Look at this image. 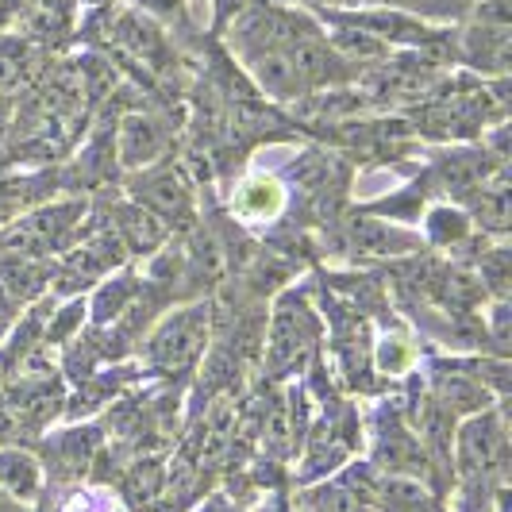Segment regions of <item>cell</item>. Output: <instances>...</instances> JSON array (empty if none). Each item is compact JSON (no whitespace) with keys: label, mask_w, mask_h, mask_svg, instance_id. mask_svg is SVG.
Segmentation results:
<instances>
[{"label":"cell","mask_w":512,"mask_h":512,"mask_svg":"<svg viewBox=\"0 0 512 512\" xmlns=\"http://www.w3.org/2000/svg\"><path fill=\"white\" fill-rule=\"evenodd\" d=\"M0 512H27L24 501H16V497H8L4 489H0Z\"/></svg>","instance_id":"cell-23"},{"label":"cell","mask_w":512,"mask_h":512,"mask_svg":"<svg viewBox=\"0 0 512 512\" xmlns=\"http://www.w3.org/2000/svg\"><path fill=\"white\" fill-rule=\"evenodd\" d=\"M85 212V205H51V208H39L35 216H27L24 224H16V228L4 235V247L8 251H16V255H51L58 251L66 239H70V231H74L77 216Z\"/></svg>","instance_id":"cell-2"},{"label":"cell","mask_w":512,"mask_h":512,"mask_svg":"<svg viewBox=\"0 0 512 512\" xmlns=\"http://www.w3.org/2000/svg\"><path fill=\"white\" fill-rule=\"evenodd\" d=\"M466 54L474 66L505 70L509 62V24H478L466 35Z\"/></svg>","instance_id":"cell-11"},{"label":"cell","mask_w":512,"mask_h":512,"mask_svg":"<svg viewBox=\"0 0 512 512\" xmlns=\"http://www.w3.org/2000/svg\"><path fill=\"white\" fill-rule=\"evenodd\" d=\"M478 220L489 224V228H505L509 224V193H505V185H497V189H482V197H478Z\"/></svg>","instance_id":"cell-18"},{"label":"cell","mask_w":512,"mask_h":512,"mask_svg":"<svg viewBox=\"0 0 512 512\" xmlns=\"http://www.w3.org/2000/svg\"><path fill=\"white\" fill-rule=\"evenodd\" d=\"M308 339H312V320L297 316V308H282L274 328H270V370L285 374L293 362H301L308 355Z\"/></svg>","instance_id":"cell-5"},{"label":"cell","mask_w":512,"mask_h":512,"mask_svg":"<svg viewBox=\"0 0 512 512\" xmlns=\"http://www.w3.org/2000/svg\"><path fill=\"white\" fill-rule=\"evenodd\" d=\"M12 316H16V301H12V293H4V289H0V335L8 332Z\"/></svg>","instance_id":"cell-22"},{"label":"cell","mask_w":512,"mask_h":512,"mask_svg":"<svg viewBox=\"0 0 512 512\" xmlns=\"http://www.w3.org/2000/svg\"><path fill=\"white\" fill-rule=\"evenodd\" d=\"M20 77H24V62L12 51H0V101L20 89Z\"/></svg>","instance_id":"cell-20"},{"label":"cell","mask_w":512,"mask_h":512,"mask_svg":"<svg viewBox=\"0 0 512 512\" xmlns=\"http://www.w3.org/2000/svg\"><path fill=\"white\" fill-rule=\"evenodd\" d=\"M166 147V131L151 116H128L120 128V158L124 166H147Z\"/></svg>","instance_id":"cell-7"},{"label":"cell","mask_w":512,"mask_h":512,"mask_svg":"<svg viewBox=\"0 0 512 512\" xmlns=\"http://www.w3.org/2000/svg\"><path fill=\"white\" fill-rule=\"evenodd\" d=\"M509 459V436H505V420L497 412H486L478 420H470L459 432V470L466 478H501Z\"/></svg>","instance_id":"cell-1"},{"label":"cell","mask_w":512,"mask_h":512,"mask_svg":"<svg viewBox=\"0 0 512 512\" xmlns=\"http://www.w3.org/2000/svg\"><path fill=\"white\" fill-rule=\"evenodd\" d=\"M116 235H120V243H128L131 251L151 255V251H158V247L166 243V224H162L158 216H151L143 205H128V208H120Z\"/></svg>","instance_id":"cell-9"},{"label":"cell","mask_w":512,"mask_h":512,"mask_svg":"<svg viewBox=\"0 0 512 512\" xmlns=\"http://www.w3.org/2000/svg\"><path fill=\"white\" fill-rule=\"evenodd\" d=\"M382 501L389 505L393 512H436L432 505V497L424 493L420 482H412V478H385L382 482Z\"/></svg>","instance_id":"cell-13"},{"label":"cell","mask_w":512,"mask_h":512,"mask_svg":"<svg viewBox=\"0 0 512 512\" xmlns=\"http://www.w3.org/2000/svg\"><path fill=\"white\" fill-rule=\"evenodd\" d=\"M0 489L16 501H35L43 493L39 462L24 451H0Z\"/></svg>","instance_id":"cell-8"},{"label":"cell","mask_w":512,"mask_h":512,"mask_svg":"<svg viewBox=\"0 0 512 512\" xmlns=\"http://www.w3.org/2000/svg\"><path fill=\"white\" fill-rule=\"evenodd\" d=\"M466 231H470L466 212H455V208H436V212L428 216V235H432L436 243H459V239H466Z\"/></svg>","instance_id":"cell-14"},{"label":"cell","mask_w":512,"mask_h":512,"mask_svg":"<svg viewBox=\"0 0 512 512\" xmlns=\"http://www.w3.org/2000/svg\"><path fill=\"white\" fill-rule=\"evenodd\" d=\"M143 4H147V8H174L178 0H143Z\"/></svg>","instance_id":"cell-24"},{"label":"cell","mask_w":512,"mask_h":512,"mask_svg":"<svg viewBox=\"0 0 512 512\" xmlns=\"http://www.w3.org/2000/svg\"><path fill=\"white\" fill-rule=\"evenodd\" d=\"M208 335V312L201 305H189L174 312L147 343V355L158 366H189V362L201 355Z\"/></svg>","instance_id":"cell-3"},{"label":"cell","mask_w":512,"mask_h":512,"mask_svg":"<svg viewBox=\"0 0 512 512\" xmlns=\"http://www.w3.org/2000/svg\"><path fill=\"white\" fill-rule=\"evenodd\" d=\"M131 293H135V282H131V278H116L112 285H104L101 297H97V308H93L97 324H104L108 316H120V312H124L131 301H135Z\"/></svg>","instance_id":"cell-15"},{"label":"cell","mask_w":512,"mask_h":512,"mask_svg":"<svg viewBox=\"0 0 512 512\" xmlns=\"http://www.w3.org/2000/svg\"><path fill=\"white\" fill-rule=\"evenodd\" d=\"M482 282H486L497 297L509 293V251H505V247H497V251H489V255L482 258Z\"/></svg>","instance_id":"cell-19"},{"label":"cell","mask_w":512,"mask_h":512,"mask_svg":"<svg viewBox=\"0 0 512 512\" xmlns=\"http://www.w3.org/2000/svg\"><path fill=\"white\" fill-rule=\"evenodd\" d=\"M135 193H139L143 208L158 216L162 224L189 216V205H193L189 181L181 170H151V174H143V181H135Z\"/></svg>","instance_id":"cell-4"},{"label":"cell","mask_w":512,"mask_h":512,"mask_svg":"<svg viewBox=\"0 0 512 512\" xmlns=\"http://www.w3.org/2000/svg\"><path fill=\"white\" fill-rule=\"evenodd\" d=\"M4 278H8V293L12 297H35L39 289H43V278H47V270H39V266H31V262H8V270H4Z\"/></svg>","instance_id":"cell-16"},{"label":"cell","mask_w":512,"mask_h":512,"mask_svg":"<svg viewBox=\"0 0 512 512\" xmlns=\"http://www.w3.org/2000/svg\"><path fill=\"white\" fill-rule=\"evenodd\" d=\"M231 208L243 220H274L285 208V185L274 174H251V178L239 181Z\"/></svg>","instance_id":"cell-6"},{"label":"cell","mask_w":512,"mask_h":512,"mask_svg":"<svg viewBox=\"0 0 512 512\" xmlns=\"http://www.w3.org/2000/svg\"><path fill=\"white\" fill-rule=\"evenodd\" d=\"M378 366H382V374H389V378L405 374V370L412 366V343L409 339L389 335L382 347H378Z\"/></svg>","instance_id":"cell-17"},{"label":"cell","mask_w":512,"mask_h":512,"mask_svg":"<svg viewBox=\"0 0 512 512\" xmlns=\"http://www.w3.org/2000/svg\"><path fill=\"white\" fill-rule=\"evenodd\" d=\"M81 312H85V308H81V301L66 308V312H62V316L54 320V328L47 332V339H54V343H58V339H66V335L74 332V324H81Z\"/></svg>","instance_id":"cell-21"},{"label":"cell","mask_w":512,"mask_h":512,"mask_svg":"<svg viewBox=\"0 0 512 512\" xmlns=\"http://www.w3.org/2000/svg\"><path fill=\"white\" fill-rule=\"evenodd\" d=\"M97 439L101 436H97L93 428H85V432H66V436H58L51 447H47V462H54V470L66 474V478H81V470L97 455Z\"/></svg>","instance_id":"cell-10"},{"label":"cell","mask_w":512,"mask_h":512,"mask_svg":"<svg viewBox=\"0 0 512 512\" xmlns=\"http://www.w3.org/2000/svg\"><path fill=\"white\" fill-rule=\"evenodd\" d=\"M436 397L443 412H482L489 405V385L474 382L466 374H451V378H439Z\"/></svg>","instance_id":"cell-12"}]
</instances>
